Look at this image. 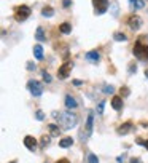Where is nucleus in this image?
<instances>
[{"mask_svg": "<svg viewBox=\"0 0 148 163\" xmlns=\"http://www.w3.org/2000/svg\"><path fill=\"white\" fill-rule=\"evenodd\" d=\"M53 117L58 118V125L62 128V130H72L77 127L78 123V117L75 114H72L70 110L69 112H53Z\"/></svg>", "mask_w": 148, "mask_h": 163, "instance_id": "obj_1", "label": "nucleus"}, {"mask_svg": "<svg viewBox=\"0 0 148 163\" xmlns=\"http://www.w3.org/2000/svg\"><path fill=\"white\" fill-rule=\"evenodd\" d=\"M92 125H94V112L89 110L88 112V118H86V127L83 128V131L80 133V139L85 142L91 134H92Z\"/></svg>", "mask_w": 148, "mask_h": 163, "instance_id": "obj_2", "label": "nucleus"}, {"mask_svg": "<svg viewBox=\"0 0 148 163\" xmlns=\"http://www.w3.org/2000/svg\"><path fill=\"white\" fill-rule=\"evenodd\" d=\"M134 56L140 61H146L148 59V45H143L140 42H137L134 45Z\"/></svg>", "mask_w": 148, "mask_h": 163, "instance_id": "obj_3", "label": "nucleus"}, {"mask_svg": "<svg viewBox=\"0 0 148 163\" xmlns=\"http://www.w3.org/2000/svg\"><path fill=\"white\" fill-rule=\"evenodd\" d=\"M27 88H29L30 94L35 96V98H38V96L43 94V86L40 82H37V80H29L27 82Z\"/></svg>", "mask_w": 148, "mask_h": 163, "instance_id": "obj_4", "label": "nucleus"}, {"mask_svg": "<svg viewBox=\"0 0 148 163\" xmlns=\"http://www.w3.org/2000/svg\"><path fill=\"white\" fill-rule=\"evenodd\" d=\"M29 16H30V8L27 6V5H21V6L16 8V11H14L16 21H26Z\"/></svg>", "mask_w": 148, "mask_h": 163, "instance_id": "obj_5", "label": "nucleus"}, {"mask_svg": "<svg viewBox=\"0 0 148 163\" xmlns=\"http://www.w3.org/2000/svg\"><path fill=\"white\" fill-rule=\"evenodd\" d=\"M92 5L96 15H104L108 8V0H92Z\"/></svg>", "mask_w": 148, "mask_h": 163, "instance_id": "obj_6", "label": "nucleus"}, {"mask_svg": "<svg viewBox=\"0 0 148 163\" xmlns=\"http://www.w3.org/2000/svg\"><path fill=\"white\" fill-rule=\"evenodd\" d=\"M72 71V62H66V64H62L59 67V71H58V77L59 79H67L69 74Z\"/></svg>", "mask_w": 148, "mask_h": 163, "instance_id": "obj_7", "label": "nucleus"}, {"mask_svg": "<svg viewBox=\"0 0 148 163\" xmlns=\"http://www.w3.org/2000/svg\"><path fill=\"white\" fill-rule=\"evenodd\" d=\"M127 24H129V27H131L132 31H137V29L142 26V21H140V18L138 16H129Z\"/></svg>", "mask_w": 148, "mask_h": 163, "instance_id": "obj_8", "label": "nucleus"}, {"mask_svg": "<svg viewBox=\"0 0 148 163\" xmlns=\"http://www.w3.org/2000/svg\"><path fill=\"white\" fill-rule=\"evenodd\" d=\"M24 146L29 149L30 152H34V150L37 149V139H35L34 136H26V138H24Z\"/></svg>", "mask_w": 148, "mask_h": 163, "instance_id": "obj_9", "label": "nucleus"}, {"mask_svg": "<svg viewBox=\"0 0 148 163\" xmlns=\"http://www.w3.org/2000/svg\"><path fill=\"white\" fill-rule=\"evenodd\" d=\"M132 130H134L132 122H126V123H123L121 127L118 128V133L119 134H129V133H132Z\"/></svg>", "mask_w": 148, "mask_h": 163, "instance_id": "obj_10", "label": "nucleus"}, {"mask_svg": "<svg viewBox=\"0 0 148 163\" xmlns=\"http://www.w3.org/2000/svg\"><path fill=\"white\" fill-rule=\"evenodd\" d=\"M85 58L89 61V62H99L100 61V54H99V51L97 50H92V51H88L86 54H85Z\"/></svg>", "mask_w": 148, "mask_h": 163, "instance_id": "obj_11", "label": "nucleus"}, {"mask_svg": "<svg viewBox=\"0 0 148 163\" xmlns=\"http://www.w3.org/2000/svg\"><path fill=\"white\" fill-rule=\"evenodd\" d=\"M66 107H67L69 110L77 109V107H78V102H77V99L73 98L72 94H67V96H66Z\"/></svg>", "mask_w": 148, "mask_h": 163, "instance_id": "obj_12", "label": "nucleus"}, {"mask_svg": "<svg viewBox=\"0 0 148 163\" xmlns=\"http://www.w3.org/2000/svg\"><path fill=\"white\" fill-rule=\"evenodd\" d=\"M112 107L115 110H121L123 109V98L121 96H113L112 98Z\"/></svg>", "mask_w": 148, "mask_h": 163, "instance_id": "obj_13", "label": "nucleus"}, {"mask_svg": "<svg viewBox=\"0 0 148 163\" xmlns=\"http://www.w3.org/2000/svg\"><path fill=\"white\" fill-rule=\"evenodd\" d=\"M34 56H35L37 61H42L43 59V46L40 43L34 46Z\"/></svg>", "mask_w": 148, "mask_h": 163, "instance_id": "obj_14", "label": "nucleus"}, {"mask_svg": "<svg viewBox=\"0 0 148 163\" xmlns=\"http://www.w3.org/2000/svg\"><path fill=\"white\" fill-rule=\"evenodd\" d=\"M70 146H73V139L72 138H64V139L59 141V147H62V149H69Z\"/></svg>", "mask_w": 148, "mask_h": 163, "instance_id": "obj_15", "label": "nucleus"}, {"mask_svg": "<svg viewBox=\"0 0 148 163\" xmlns=\"http://www.w3.org/2000/svg\"><path fill=\"white\" fill-rule=\"evenodd\" d=\"M35 38H37L38 42H45V40H46V35H45V32H43V29H42V27H37Z\"/></svg>", "mask_w": 148, "mask_h": 163, "instance_id": "obj_16", "label": "nucleus"}, {"mask_svg": "<svg viewBox=\"0 0 148 163\" xmlns=\"http://www.w3.org/2000/svg\"><path fill=\"white\" fill-rule=\"evenodd\" d=\"M59 31H61L62 34H70V31H72V26H70L69 23H62V24L59 26Z\"/></svg>", "mask_w": 148, "mask_h": 163, "instance_id": "obj_17", "label": "nucleus"}, {"mask_svg": "<svg viewBox=\"0 0 148 163\" xmlns=\"http://www.w3.org/2000/svg\"><path fill=\"white\" fill-rule=\"evenodd\" d=\"M48 130L51 131V136H59V133H61L59 131V125H53L51 123V125H48Z\"/></svg>", "mask_w": 148, "mask_h": 163, "instance_id": "obj_18", "label": "nucleus"}, {"mask_svg": "<svg viewBox=\"0 0 148 163\" xmlns=\"http://www.w3.org/2000/svg\"><path fill=\"white\" fill-rule=\"evenodd\" d=\"M42 15H43L45 18H51V16L54 15V10H53L51 6H45V8L42 10Z\"/></svg>", "mask_w": 148, "mask_h": 163, "instance_id": "obj_19", "label": "nucleus"}, {"mask_svg": "<svg viewBox=\"0 0 148 163\" xmlns=\"http://www.w3.org/2000/svg\"><path fill=\"white\" fill-rule=\"evenodd\" d=\"M131 3H132V6H134L135 10H140V8L145 6V2H143V0H131Z\"/></svg>", "mask_w": 148, "mask_h": 163, "instance_id": "obj_20", "label": "nucleus"}, {"mask_svg": "<svg viewBox=\"0 0 148 163\" xmlns=\"http://www.w3.org/2000/svg\"><path fill=\"white\" fill-rule=\"evenodd\" d=\"M113 38L116 42H124V40H127V37L124 35V34H121V32H115L113 34Z\"/></svg>", "mask_w": 148, "mask_h": 163, "instance_id": "obj_21", "label": "nucleus"}, {"mask_svg": "<svg viewBox=\"0 0 148 163\" xmlns=\"http://www.w3.org/2000/svg\"><path fill=\"white\" fill-rule=\"evenodd\" d=\"M110 8H112V15L116 18V16H118V8H119V6H118V3H116V2H112Z\"/></svg>", "mask_w": 148, "mask_h": 163, "instance_id": "obj_22", "label": "nucleus"}, {"mask_svg": "<svg viewBox=\"0 0 148 163\" xmlns=\"http://www.w3.org/2000/svg\"><path fill=\"white\" fill-rule=\"evenodd\" d=\"M42 77H43V80H45L46 83H51V80H53V79H51V75H50L48 72H46V71H43V72H42Z\"/></svg>", "mask_w": 148, "mask_h": 163, "instance_id": "obj_23", "label": "nucleus"}, {"mask_svg": "<svg viewBox=\"0 0 148 163\" xmlns=\"http://www.w3.org/2000/svg\"><path fill=\"white\" fill-rule=\"evenodd\" d=\"M88 163H99V158L94 155V153H89L88 155Z\"/></svg>", "mask_w": 148, "mask_h": 163, "instance_id": "obj_24", "label": "nucleus"}, {"mask_svg": "<svg viewBox=\"0 0 148 163\" xmlns=\"http://www.w3.org/2000/svg\"><path fill=\"white\" fill-rule=\"evenodd\" d=\"M113 91H115V88H113L112 85H105V86H104V93H105V94H112Z\"/></svg>", "mask_w": 148, "mask_h": 163, "instance_id": "obj_25", "label": "nucleus"}, {"mask_svg": "<svg viewBox=\"0 0 148 163\" xmlns=\"http://www.w3.org/2000/svg\"><path fill=\"white\" fill-rule=\"evenodd\" d=\"M50 141H51V138H50V136H46V134H45V136H42V146H43V147H46V146L50 144Z\"/></svg>", "mask_w": 148, "mask_h": 163, "instance_id": "obj_26", "label": "nucleus"}, {"mask_svg": "<svg viewBox=\"0 0 148 163\" xmlns=\"http://www.w3.org/2000/svg\"><path fill=\"white\" fill-rule=\"evenodd\" d=\"M35 69H37V66H35L34 61H29V62H27V71H35Z\"/></svg>", "mask_w": 148, "mask_h": 163, "instance_id": "obj_27", "label": "nucleus"}, {"mask_svg": "<svg viewBox=\"0 0 148 163\" xmlns=\"http://www.w3.org/2000/svg\"><path fill=\"white\" fill-rule=\"evenodd\" d=\"M135 71H137V66L134 62H131V64H129V74H134Z\"/></svg>", "mask_w": 148, "mask_h": 163, "instance_id": "obj_28", "label": "nucleus"}, {"mask_svg": "<svg viewBox=\"0 0 148 163\" xmlns=\"http://www.w3.org/2000/svg\"><path fill=\"white\" fill-rule=\"evenodd\" d=\"M104 105H105V102L102 101V102H99V107H97V114H102L104 112Z\"/></svg>", "mask_w": 148, "mask_h": 163, "instance_id": "obj_29", "label": "nucleus"}, {"mask_svg": "<svg viewBox=\"0 0 148 163\" xmlns=\"http://www.w3.org/2000/svg\"><path fill=\"white\" fill-rule=\"evenodd\" d=\"M119 91H121L123 96H127L129 94V88H127V86H121V90H119Z\"/></svg>", "mask_w": 148, "mask_h": 163, "instance_id": "obj_30", "label": "nucleus"}, {"mask_svg": "<svg viewBox=\"0 0 148 163\" xmlns=\"http://www.w3.org/2000/svg\"><path fill=\"white\" fill-rule=\"evenodd\" d=\"M37 118H38V120H43L45 118V115H43L42 110H37Z\"/></svg>", "mask_w": 148, "mask_h": 163, "instance_id": "obj_31", "label": "nucleus"}, {"mask_svg": "<svg viewBox=\"0 0 148 163\" xmlns=\"http://www.w3.org/2000/svg\"><path fill=\"white\" fill-rule=\"evenodd\" d=\"M72 5V2H70V0H64V6H66V8H69Z\"/></svg>", "mask_w": 148, "mask_h": 163, "instance_id": "obj_32", "label": "nucleus"}, {"mask_svg": "<svg viewBox=\"0 0 148 163\" xmlns=\"http://www.w3.org/2000/svg\"><path fill=\"white\" fill-rule=\"evenodd\" d=\"M81 83H83V82H81V80H78V79H75V80H73V85H75V86H80Z\"/></svg>", "mask_w": 148, "mask_h": 163, "instance_id": "obj_33", "label": "nucleus"}, {"mask_svg": "<svg viewBox=\"0 0 148 163\" xmlns=\"http://www.w3.org/2000/svg\"><path fill=\"white\" fill-rule=\"evenodd\" d=\"M56 163H70V161H69L67 158H59V160H58Z\"/></svg>", "mask_w": 148, "mask_h": 163, "instance_id": "obj_34", "label": "nucleus"}, {"mask_svg": "<svg viewBox=\"0 0 148 163\" xmlns=\"http://www.w3.org/2000/svg\"><path fill=\"white\" fill-rule=\"evenodd\" d=\"M116 161H118V163H123V161H124V155H119V157L116 158Z\"/></svg>", "mask_w": 148, "mask_h": 163, "instance_id": "obj_35", "label": "nucleus"}, {"mask_svg": "<svg viewBox=\"0 0 148 163\" xmlns=\"http://www.w3.org/2000/svg\"><path fill=\"white\" fill-rule=\"evenodd\" d=\"M131 163H142V161H140V158H132Z\"/></svg>", "mask_w": 148, "mask_h": 163, "instance_id": "obj_36", "label": "nucleus"}, {"mask_svg": "<svg viewBox=\"0 0 148 163\" xmlns=\"http://www.w3.org/2000/svg\"><path fill=\"white\" fill-rule=\"evenodd\" d=\"M143 146H145V149L148 150V141H145V144H143Z\"/></svg>", "mask_w": 148, "mask_h": 163, "instance_id": "obj_37", "label": "nucleus"}, {"mask_svg": "<svg viewBox=\"0 0 148 163\" xmlns=\"http://www.w3.org/2000/svg\"><path fill=\"white\" fill-rule=\"evenodd\" d=\"M145 77H146V79H148V69L145 71Z\"/></svg>", "mask_w": 148, "mask_h": 163, "instance_id": "obj_38", "label": "nucleus"}, {"mask_svg": "<svg viewBox=\"0 0 148 163\" xmlns=\"http://www.w3.org/2000/svg\"><path fill=\"white\" fill-rule=\"evenodd\" d=\"M10 163H18V161H16V160H13V161H10Z\"/></svg>", "mask_w": 148, "mask_h": 163, "instance_id": "obj_39", "label": "nucleus"}]
</instances>
